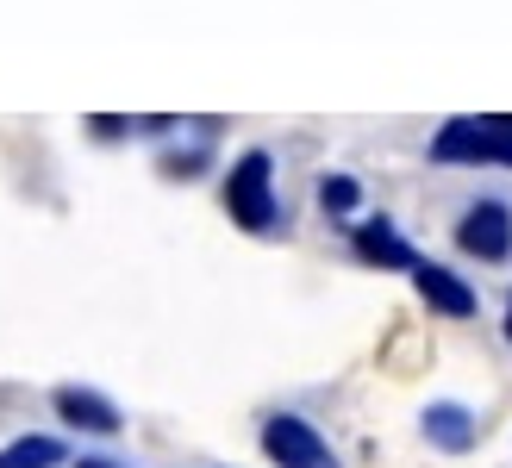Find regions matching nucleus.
<instances>
[{"label":"nucleus","mask_w":512,"mask_h":468,"mask_svg":"<svg viewBox=\"0 0 512 468\" xmlns=\"http://www.w3.org/2000/svg\"><path fill=\"white\" fill-rule=\"evenodd\" d=\"M350 250L363 256L369 269H413V263H419L413 244L394 231V219H363V225L350 231Z\"/></svg>","instance_id":"0eeeda50"},{"label":"nucleus","mask_w":512,"mask_h":468,"mask_svg":"<svg viewBox=\"0 0 512 468\" xmlns=\"http://www.w3.org/2000/svg\"><path fill=\"white\" fill-rule=\"evenodd\" d=\"M506 337H512V312H506Z\"/></svg>","instance_id":"f8f14e48"},{"label":"nucleus","mask_w":512,"mask_h":468,"mask_svg":"<svg viewBox=\"0 0 512 468\" xmlns=\"http://www.w3.org/2000/svg\"><path fill=\"white\" fill-rule=\"evenodd\" d=\"M263 450H269V462H281V468H338L331 444L300 419V412H275V419L263 425Z\"/></svg>","instance_id":"7ed1b4c3"},{"label":"nucleus","mask_w":512,"mask_h":468,"mask_svg":"<svg viewBox=\"0 0 512 468\" xmlns=\"http://www.w3.org/2000/svg\"><path fill=\"white\" fill-rule=\"evenodd\" d=\"M425 437H431L438 450L463 456V450H475V412L456 406V400H431V406H425Z\"/></svg>","instance_id":"6e6552de"},{"label":"nucleus","mask_w":512,"mask_h":468,"mask_svg":"<svg viewBox=\"0 0 512 468\" xmlns=\"http://www.w3.org/2000/svg\"><path fill=\"white\" fill-rule=\"evenodd\" d=\"M50 406H57V419L69 425V431H94V437H119V406L107 400V394H94V387H57V394H50Z\"/></svg>","instance_id":"39448f33"},{"label":"nucleus","mask_w":512,"mask_h":468,"mask_svg":"<svg viewBox=\"0 0 512 468\" xmlns=\"http://www.w3.org/2000/svg\"><path fill=\"white\" fill-rule=\"evenodd\" d=\"M456 250H469L475 263H506L512 256V206L506 200H475L456 219Z\"/></svg>","instance_id":"20e7f679"},{"label":"nucleus","mask_w":512,"mask_h":468,"mask_svg":"<svg viewBox=\"0 0 512 468\" xmlns=\"http://www.w3.org/2000/svg\"><path fill=\"white\" fill-rule=\"evenodd\" d=\"M225 213H232V225L250 231V238H269V231L281 225L269 150H244L238 163H232V175H225Z\"/></svg>","instance_id":"f257e3e1"},{"label":"nucleus","mask_w":512,"mask_h":468,"mask_svg":"<svg viewBox=\"0 0 512 468\" xmlns=\"http://www.w3.org/2000/svg\"><path fill=\"white\" fill-rule=\"evenodd\" d=\"M356 200H363V181L356 175H319V206L325 213H350Z\"/></svg>","instance_id":"9d476101"},{"label":"nucleus","mask_w":512,"mask_h":468,"mask_svg":"<svg viewBox=\"0 0 512 468\" xmlns=\"http://www.w3.org/2000/svg\"><path fill=\"white\" fill-rule=\"evenodd\" d=\"M431 163H500L512 169V119L494 113H463L431 138Z\"/></svg>","instance_id":"f03ea898"},{"label":"nucleus","mask_w":512,"mask_h":468,"mask_svg":"<svg viewBox=\"0 0 512 468\" xmlns=\"http://www.w3.org/2000/svg\"><path fill=\"white\" fill-rule=\"evenodd\" d=\"M57 462H63V444L57 437H32V431L0 450V468H57Z\"/></svg>","instance_id":"1a4fd4ad"},{"label":"nucleus","mask_w":512,"mask_h":468,"mask_svg":"<svg viewBox=\"0 0 512 468\" xmlns=\"http://www.w3.org/2000/svg\"><path fill=\"white\" fill-rule=\"evenodd\" d=\"M75 468H119V462H107V456H82Z\"/></svg>","instance_id":"9b49d317"},{"label":"nucleus","mask_w":512,"mask_h":468,"mask_svg":"<svg viewBox=\"0 0 512 468\" xmlns=\"http://www.w3.org/2000/svg\"><path fill=\"white\" fill-rule=\"evenodd\" d=\"M413 281H419V300L438 312V319H469V312H475V288L456 269H444V263H413Z\"/></svg>","instance_id":"423d86ee"}]
</instances>
